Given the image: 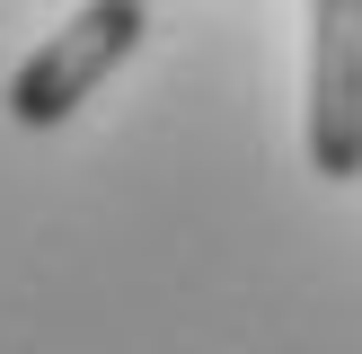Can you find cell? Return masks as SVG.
<instances>
[{"mask_svg": "<svg viewBox=\"0 0 362 354\" xmlns=\"http://www.w3.org/2000/svg\"><path fill=\"white\" fill-rule=\"evenodd\" d=\"M141 35H151V0H88V9H71L62 35H45V45L9 71V115L27 124V133H53L62 115H80V106L133 62Z\"/></svg>", "mask_w": 362, "mask_h": 354, "instance_id": "cell-1", "label": "cell"}, {"mask_svg": "<svg viewBox=\"0 0 362 354\" xmlns=\"http://www.w3.org/2000/svg\"><path fill=\"white\" fill-rule=\"evenodd\" d=\"M310 169L362 177V0H310Z\"/></svg>", "mask_w": 362, "mask_h": 354, "instance_id": "cell-2", "label": "cell"}]
</instances>
